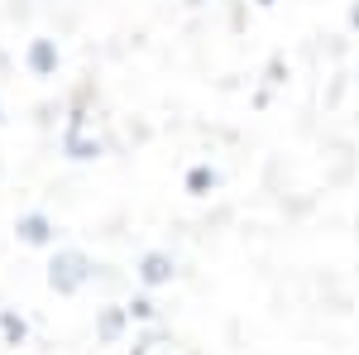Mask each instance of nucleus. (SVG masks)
Segmentation results:
<instances>
[{"instance_id":"nucleus-8","label":"nucleus","mask_w":359,"mask_h":355,"mask_svg":"<svg viewBox=\"0 0 359 355\" xmlns=\"http://www.w3.org/2000/svg\"><path fill=\"white\" fill-rule=\"evenodd\" d=\"M0 341H5V346H25L29 341V322L15 307H0Z\"/></svg>"},{"instance_id":"nucleus-12","label":"nucleus","mask_w":359,"mask_h":355,"mask_svg":"<svg viewBox=\"0 0 359 355\" xmlns=\"http://www.w3.org/2000/svg\"><path fill=\"white\" fill-rule=\"evenodd\" d=\"M345 20H350V29H355V34H359V0H355V5H350V15H345Z\"/></svg>"},{"instance_id":"nucleus-11","label":"nucleus","mask_w":359,"mask_h":355,"mask_svg":"<svg viewBox=\"0 0 359 355\" xmlns=\"http://www.w3.org/2000/svg\"><path fill=\"white\" fill-rule=\"evenodd\" d=\"M269 82H287L283 77V58H269Z\"/></svg>"},{"instance_id":"nucleus-14","label":"nucleus","mask_w":359,"mask_h":355,"mask_svg":"<svg viewBox=\"0 0 359 355\" xmlns=\"http://www.w3.org/2000/svg\"><path fill=\"white\" fill-rule=\"evenodd\" d=\"M5 67H10V58H5V49H0V72H5Z\"/></svg>"},{"instance_id":"nucleus-7","label":"nucleus","mask_w":359,"mask_h":355,"mask_svg":"<svg viewBox=\"0 0 359 355\" xmlns=\"http://www.w3.org/2000/svg\"><path fill=\"white\" fill-rule=\"evenodd\" d=\"M216 188H221V168L216 164H192L182 173V192L187 197H211Z\"/></svg>"},{"instance_id":"nucleus-3","label":"nucleus","mask_w":359,"mask_h":355,"mask_svg":"<svg viewBox=\"0 0 359 355\" xmlns=\"http://www.w3.org/2000/svg\"><path fill=\"white\" fill-rule=\"evenodd\" d=\"M15 240L29 250H57V221L48 212H20L15 217Z\"/></svg>"},{"instance_id":"nucleus-2","label":"nucleus","mask_w":359,"mask_h":355,"mask_svg":"<svg viewBox=\"0 0 359 355\" xmlns=\"http://www.w3.org/2000/svg\"><path fill=\"white\" fill-rule=\"evenodd\" d=\"M101 139L86 135V86L77 91V106L67 110V125H62V154L72 159V164H91V159H101Z\"/></svg>"},{"instance_id":"nucleus-6","label":"nucleus","mask_w":359,"mask_h":355,"mask_svg":"<svg viewBox=\"0 0 359 355\" xmlns=\"http://www.w3.org/2000/svg\"><path fill=\"white\" fill-rule=\"evenodd\" d=\"M130 307H101L96 312V341L101 346H115V341H125V331H130Z\"/></svg>"},{"instance_id":"nucleus-4","label":"nucleus","mask_w":359,"mask_h":355,"mask_svg":"<svg viewBox=\"0 0 359 355\" xmlns=\"http://www.w3.org/2000/svg\"><path fill=\"white\" fill-rule=\"evenodd\" d=\"M25 67L29 77H39V82H48V77H57V67H62V53H57V39H29L25 49Z\"/></svg>"},{"instance_id":"nucleus-15","label":"nucleus","mask_w":359,"mask_h":355,"mask_svg":"<svg viewBox=\"0 0 359 355\" xmlns=\"http://www.w3.org/2000/svg\"><path fill=\"white\" fill-rule=\"evenodd\" d=\"M0 125H5V106H0Z\"/></svg>"},{"instance_id":"nucleus-5","label":"nucleus","mask_w":359,"mask_h":355,"mask_svg":"<svg viewBox=\"0 0 359 355\" xmlns=\"http://www.w3.org/2000/svg\"><path fill=\"white\" fill-rule=\"evenodd\" d=\"M172 273H177V259H172L168 250H144L139 264H135V278L144 283V288H168Z\"/></svg>"},{"instance_id":"nucleus-9","label":"nucleus","mask_w":359,"mask_h":355,"mask_svg":"<svg viewBox=\"0 0 359 355\" xmlns=\"http://www.w3.org/2000/svg\"><path fill=\"white\" fill-rule=\"evenodd\" d=\"M125 307H130V317H135V322H154V317H158V302L149 298V293H135Z\"/></svg>"},{"instance_id":"nucleus-10","label":"nucleus","mask_w":359,"mask_h":355,"mask_svg":"<svg viewBox=\"0 0 359 355\" xmlns=\"http://www.w3.org/2000/svg\"><path fill=\"white\" fill-rule=\"evenodd\" d=\"M154 346H158V331H144V336H139V341H135V346H130L125 355H149Z\"/></svg>"},{"instance_id":"nucleus-13","label":"nucleus","mask_w":359,"mask_h":355,"mask_svg":"<svg viewBox=\"0 0 359 355\" xmlns=\"http://www.w3.org/2000/svg\"><path fill=\"white\" fill-rule=\"evenodd\" d=\"M254 5H259V10H273V5H278V0H254Z\"/></svg>"},{"instance_id":"nucleus-1","label":"nucleus","mask_w":359,"mask_h":355,"mask_svg":"<svg viewBox=\"0 0 359 355\" xmlns=\"http://www.w3.org/2000/svg\"><path fill=\"white\" fill-rule=\"evenodd\" d=\"M43 278H48V288H53L57 298H72V293H82L86 283L96 278V259H91L86 250H77V245H57Z\"/></svg>"}]
</instances>
